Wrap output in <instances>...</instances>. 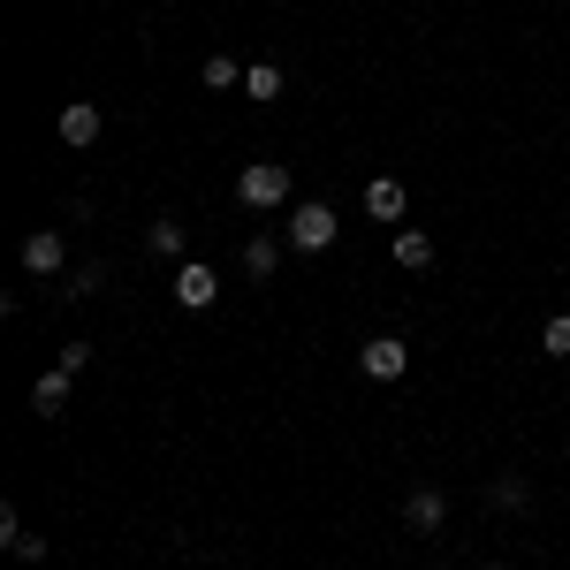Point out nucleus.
Masks as SVG:
<instances>
[{
  "mask_svg": "<svg viewBox=\"0 0 570 570\" xmlns=\"http://www.w3.org/2000/svg\"><path fill=\"white\" fill-rule=\"evenodd\" d=\"M494 502H502V510H525V502H532V487L518 480V472H510V480H494Z\"/></svg>",
  "mask_w": 570,
  "mask_h": 570,
  "instance_id": "15",
  "label": "nucleus"
},
{
  "mask_svg": "<svg viewBox=\"0 0 570 570\" xmlns=\"http://www.w3.org/2000/svg\"><path fill=\"white\" fill-rule=\"evenodd\" d=\"M441 518H449V502H441L434 487H411V502H403V525H411V532H441Z\"/></svg>",
  "mask_w": 570,
  "mask_h": 570,
  "instance_id": "8",
  "label": "nucleus"
},
{
  "mask_svg": "<svg viewBox=\"0 0 570 570\" xmlns=\"http://www.w3.org/2000/svg\"><path fill=\"white\" fill-rule=\"evenodd\" d=\"M214 297H220V274H214V266H198V259H183V266H176V305L206 312Z\"/></svg>",
  "mask_w": 570,
  "mask_h": 570,
  "instance_id": "4",
  "label": "nucleus"
},
{
  "mask_svg": "<svg viewBox=\"0 0 570 570\" xmlns=\"http://www.w3.org/2000/svg\"><path fill=\"white\" fill-rule=\"evenodd\" d=\"M365 214H373V220H403V214H411L403 183H395V176H373V183H365Z\"/></svg>",
  "mask_w": 570,
  "mask_h": 570,
  "instance_id": "7",
  "label": "nucleus"
},
{
  "mask_svg": "<svg viewBox=\"0 0 570 570\" xmlns=\"http://www.w3.org/2000/svg\"><path fill=\"white\" fill-rule=\"evenodd\" d=\"M395 266H403V274H426V266H434V236H426V228H395Z\"/></svg>",
  "mask_w": 570,
  "mask_h": 570,
  "instance_id": "9",
  "label": "nucleus"
},
{
  "mask_svg": "<svg viewBox=\"0 0 570 570\" xmlns=\"http://www.w3.org/2000/svg\"><path fill=\"white\" fill-rule=\"evenodd\" d=\"M99 130H107V115H99L91 99H77V107H61V145H99Z\"/></svg>",
  "mask_w": 570,
  "mask_h": 570,
  "instance_id": "5",
  "label": "nucleus"
},
{
  "mask_svg": "<svg viewBox=\"0 0 570 570\" xmlns=\"http://www.w3.org/2000/svg\"><path fill=\"white\" fill-rule=\"evenodd\" d=\"M206 85H214V91H228V85H244V69H236L228 53H214V61H206Z\"/></svg>",
  "mask_w": 570,
  "mask_h": 570,
  "instance_id": "16",
  "label": "nucleus"
},
{
  "mask_svg": "<svg viewBox=\"0 0 570 570\" xmlns=\"http://www.w3.org/2000/svg\"><path fill=\"white\" fill-rule=\"evenodd\" d=\"M357 365H365L373 381H403V373H411V343H403V335H373V343L357 351Z\"/></svg>",
  "mask_w": 570,
  "mask_h": 570,
  "instance_id": "3",
  "label": "nucleus"
},
{
  "mask_svg": "<svg viewBox=\"0 0 570 570\" xmlns=\"http://www.w3.org/2000/svg\"><path fill=\"white\" fill-rule=\"evenodd\" d=\"M540 351H548V357H570V312H556V320L540 327Z\"/></svg>",
  "mask_w": 570,
  "mask_h": 570,
  "instance_id": "13",
  "label": "nucleus"
},
{
  "mask_svg": "<svg viewBox=\"0 0 570 570\" xmlns=\"http://www.w3.org/2000/svg\"><path fill=\"white\" fill-rule=\"evenodd\" d=\"M23 266H31V274H61V236H53V228L23 236Z\"/></svg>",
  "mask_w": 570,
  "mask_h": 570,
  "instance_id": "10",
  "label": "nucleus"
},
{
  "mask_svg": "<svg viewBox=\"0 0 570 570\" xmlns=\"http://www.w3.org/2000/svg\"><path fill=\"white\" fill-rule=\"evenodd\" d=\"M244 91L252 99H282V69H244Z\"/></svg>",
  "mask_w": 570,
  "mask_h": 570,
  "instance_id": "14",
  "label": "nucleus"
},
{
  "mask_svg": "<svg viewBox=\"0 0 570 570\" xmlns=\"http://www.w3.org/2000/svg\"><path fill=\"white\" fill-rule=\"evenodd\" d=\"M494 570H502V563H494Z\"/></svg>",
  "mask_w": 570,
  "mask_h": 570,
  "instance_id": "17",
  "label": "nucleus"
},
{
  "mask_svg": "<svg viewBox=\"0 0 570 570\" xmlns=\"http://www.w3.org/2000/svg\"><path fill=\"white\" fill-rule=\"evenodd\" d=\"M145 252L153 259H183V220H153L145 228Z\"/></svg>",
  "mask_w": 570,
  "mask_h": 570,
  "instance_id": "11",
  "label": "nucleus"
},
{
  "mask_svg": "<svg viewBox=\"0 0 570 570\" xmlns=\"http://www.w3.org/2000/svg\"><path fill=\"white\" fill-rule=\"evenodd\" d=\"M236 198H244V206H282V198H289V168H274V160L244 168V176H236Z\"/></svg>",
  "mask_w": 570,
  "mask_h": 570,
  "instance_id": "2",
  "label": "nucleus"
},
{
  "mask_svg": "<svg viewBox=\"0 0 570 570\" xmlns=\"http://www.w3.org/2000/svg\"><path fill=\"white\" fill-rule=\"evenodd\" d=\"M335 228H343V220H335V206L305 198V206L289 214V252H327V244H335Z\"/></svg>",
  "mask_w": 570,
  "mask_h": 570,
  "instance_id": "1",
  "label": "nucleus"
},
{
  "mask_svg": "<svg viewBox=\"0 0 570 570\" xmlns=\"http://www.w3.org/2000/svg\"><path fill=\"white\" fill-rule=\"evenodd\" d=\"M274 266H282V244H274V236H252V252H244V274H252V282H266Z\"/></svg>",
  "mask_w": 570,
  "mask_h": 570,
  "instance_id": "12",
  "label": "nucleus"
},
{
  "mask_svg": "<svg viewBox=\"0 0 570 570\" xmlns=\"http://www.w3.org/2000/svg\"><path fill=\"white\" fill-rule=\"evenodd\" d=\"M69 381H77L69 365H53V373H39V381H31V411H39V419H61V403H69Z\"/></svg>",
  "mask_w": 570,
  "mask_h": 570,
  "instance_id": "6",
  "label": "nucleus"
}]
</instances>
